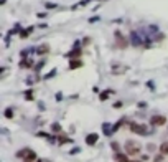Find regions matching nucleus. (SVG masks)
<instances>
[{
  "mask_svg": "<svg viewBox=\"0 0 168 162\" xmlns=\"http://www.w3.org/2000/svg\"><path fill=\"white\" fill-rule=\"evenodd\" d=\"M31 31H33V27H28V28H25V30L20 31V37H22V38H26L28 35L31 33Z\"/></svg>",
  "mask_w": 168,
  "mask_h": 162,
  "instance_id": "12",
  "label": "nucleus"
},
{
  "mask_svg": "<svg viewBox=\"0 0 168 162\" xmlns=\"http://www.w3.org/2000/svg\"><path fill=\"white\" fill-rule=\"evenodd\" d=\"M114 37H115V45H117V47L120 48V50H125V48L129 47V41L125 40V38H124V35H122L119 30L114 33Z\"/></svg>",
  "mask_w": 168,
  "mask_h": 162,
  "instance_id": "3",
  "label": "nucleus"
},
{
  "mask_svg": "<svg viewBox=\"0 0 168 162\" xmlns=\"http://www.w3.org/2000/svg\"><path fill=\"white\" fill-rule=\"evenodd\" d=\"M110 147L115 151V154H117V152H120V146H119V142H112V144H110Z\"/></svg>",
  "mask_w": 168,
  "mask_h": 162,
  "instance_id": "17",
  "label": "nucleus"
},
{
  "mask_svg": "<svg viewBox=\"0 0 168 162\" xmlns=\"http://www.w3.org/2000/svg\"><path fill=\"white\" fill-rule=\"evenodd\" d=\"M130 40H132V45H134V47L142 45V38H140L138 31H132V33H130Z\"/></svg>",
  "mask_w": 168,
  "mask_h": 162,
  "instance_id": "6",
  "label": "nucleus"
},
{
  "mask_svg": "<svg viewBox=\"0 0 168 162\" xmlns=\"http://www.w3.org/2000/svg\"><path fill=\"white\" fill-rule=\"evenodd\" d=\"M147 149H148L150 152H153V151H155V144H148V146H147Z\"/></svg>",
  "mask_w": 168,
  "mask_h": 162,
  "instance_id": "25",
  "label": "nucleus"
},
{
  "mask_svg": "<svg viewBox=\"0 0 168 162\" xmlns=\"http://www.w3.org/2000/svg\"><path fill=\"white\" fill-rule=\"evenodd\" d=\"M97 139H99V136H97V134H89L86 137V144H87V146H94V144L97 142Z\"/></svg>",
  "mask_w": 168,
  "mask_h": 162,
  "instance_id": "7",
  "label": "nucleus"
},
{
  "mask_svg": "<svg viewBox=\"0 0 168 162\" xmlns=\"http://www.w3.org/2000/svg\"><path fill=\"white\" fill-rule=\"evenodd\" d=\"M45 7H46L48 10H51V8H56V3H50V2H48L46 5H45Z\"/></svg>",
  "mask_w": 168,
  "mask_h": 162,
  "instance_id": "24",
  "label": "nucleus"
},
{
  "mask_svg": "<svg viewBox=\"0 0 168 162\" xmlns=\"http://www.w3.org/2000/svg\"><path fill=\"white\" fill-rule=\"evenodd\" d=\"M102 131H104V134H106V136H110L112 134V129H110V124H109V122L102 124Z\"/></svg>",
  "mask_w": 168,
  "mask_h": 162,
  "instance_id": "13",
  "label": "nucleus"
},
{
  "mask_svg": "<svg viewBox=\"0 0 168 162\" xmlns=\"http://www.w3.org/2000/svg\"><path fill=\"white\" fill-rule=\"evenodd\" d=\"M114 159H115V162H130V160H129V157L125 156V154H120V152L115 154Z\"/></svg>",
  "mask_w": 168,
  "mask_h": 162,
  "instance_id": "9",
  "label": "nucleus"
},
{
  "mask_svg": "<svg viewBox=\"0 0 168 162\" xmlns=\"http://www.w3.org/2000/svg\"><path fill=\"white\" fill-rule=\"evenodd\" d=\"M163 160V154H160V156H155V159H153V162H162Z\"/></svg>",
  "mask_w": 168,
  "mask_h": 162,
  "instance_id": "23",
  "label": "nucleus"
},
{
  "mask_svg": "<svg viewBox=\"0 0 168 162\" xmlns=\"http://www.w3.org/2000/svg\"><path fill=\"white\" fill-rule=\"evenodd\" d=\"M78 152H81V149H78V147H76V149H73V151H71V154H78Z\"/></svg>",
  "mask_w": 168,
  "mask_h": 162,
  "instance_id": "28",
  "label": "nucleus"
},
{
  "mask_svg": "<svg viewBox=\"0 0 168 162\" xmlns=\"http://www.w3.org/2000/svg\"><path fill=\"white\" fill-rule=\"evenodd\" d=\"M48 51H50L48 45H41V48H38V50H36V53H38V55H45V53H48Z\"/></svg>",
  "mask_w": 168,
  "mask_h": 162,
  "instance_id": "14",
  "label": "nucleus"
},
{
  "mask_svg": "<svg viewBox=\"0 0 168 162\" xmlns=\"http://www.w3.org/2000/svg\"><path fill=\"white\" fill-rule=\"evenodd\" d=\"M43 65H45V60H41V61H40V63H38V65H36V66H35V70H36V71H40V70H41V68H43Z\"/></svg>",
  "mask_w": 168,
  "mask_h": 162,
  "instance_id": "22",
  "label": "nucleus"
},
{
  "mask_svg": "<svg viewBox=\"0 0 168 162\" xmlns=\"http://www.w3.org/2000/svg\"><path fill=\"white\" fill-rule=\"evenodd\" d=\"M165 122H166V118L165 116H158V114L153 116V118L150 119V124L152 126H163Z\"/></svg>",
  "mask_w": 168,
  "mask_h": 162,
  "instance_id": "4",
  "label": "nucleus"
},
{
  "mask_svg": "<svg viewBox=\"0 0 168 162\" xmlns=\"http://www.w3.org/2000/svg\"><path fill=\"white\" fill-rule=\"evenodd\" d=\"M20 66H22V68H31V66H33V61H31V60H23V61H20Z\"/></svg>",
  "mask_w": 168,
  "mask_h": 162,
  "instance_id": "11",
  "label": "nucleus"
},
{
  "mask_svg": "<svg viewBox=\"0 0 168 162\" xmlns=\"http://www.w3.org/2000/svg\"><path fill=\"white\" fill-rule=\"evenodd\" d=\"M82 66V61H79V60H71L69 61V70H76V68H81Z\"/></svg>",
  "mask_w": 168,
  "mask_h": 162,
  "instance_id": "10",
  "label": "nucleus"
},
{
  "mask_svg": "<svg viewBox=\"0 0 168 162\" xmlns=\"http://www.w3.org/2000/svg\"><path fill=\"white\" fill-rule=\"evenodd\" d=\"M160 152H162L163 156H166V154H168V141H166V142H163L162 146H160Z\"/></svg>",
  "mask_w": 168,
  "mask_h": 162,
  "instance_id": "15",
  "label": "nucleus"
},
{
  "mask_svg": "<svg viewBox=\"0 0 168 162\" xmlns=\"http://www.w3.org/2000/svg\"><path fill=\"white\" fill-rule=\"evenodd\" d=\"M54 73H56V70H53V71H50V75H46V76H45V79H48V78H51V76H54Z\"/></svg>",
  "mask_w": 168,
  "mask_h": 162,
  "instance_id": "27",
  "label": "nucleus"
},
{
  "mask_svg": "<svg viewBox=\"0 0 168 162\" xmlns=\"http://www.w3.org/2000/svg\"><path fill=\"white\" fill-rule=\"evenodd\" d=\"M38 162H41V160H38Z\"/></svg>",
  "mask_w": 168,
  "mask_h": 162,
  "instance_id": "30",
  "label": "nucleus"
},
{
  "mask_svg": "<svg viewBox=\"0 0 168 162\" xmlns=\"http://www.w3.org/2000/svg\"><path fill=\"white\" fill-rule=\"evenodd\" d=\"M25 98H26L28 101H31V99H33V91H31V89L26 91V93H25Z\"/></svg>",
  "mask_w": 168,
  "mask_h": 162,
  "instance_id": "21",
  "label": "nucleus"
},
{
  "mask_svg": "<svg viewBox=\"0 0 168 162\" xmlns=\"http://www.w3.org/2000/svg\"><path fill=\"white\" fill-rule=\"evenodd\" d=\"M130 131L134 132V134H138V136H147L148 134V129H147L143 124H137V122H132L130 124Z\"/></svg>",
  "mask_w": 168,
  "mask_h": 162,
  "instance_id": "2",
  "label": "nucleus"
},
{
  "mask_svg": "<svg viewBox=\"0 0 168 162\" xmlns=\"http://www.w3.org/2000/svg\"><path fill=\"white\" fill-rule=\"evenodd\" d=\"M107 98H109V93H107V91H102V93H101V96H99V99L101 101H106Z\"/></svg>",
  "mask_w": 168,
  "mask_h": 162,
  "instance_id": "20",
  "label": "nucleus"
},
{
  "mask_svg": "<svg viewBox=\"0 0 168 162\" xmlns=\"http://www.w3.org/2000/svg\"><path fill=\"white\" fill-rule=\"evenodd\" d=\"M5 118H7V119H12V118H13V111H12V108H7V109H5Z\"/></svg>",
  "mask_w": 168,
  "mask_h": 162,
  "instance_id": "16",
  "label": "nucleus"
},
{
  "mask_svg": "<svg viewBox=\"0 0 168 162\" xmlns=\"http://www.w3.org/2000/svg\"><path fill=\"white\" fill-rule=\"evenodd\" d=\"M79 56H81V48H79V43H76L74 50L69 51L68 55H66V58H71V60H79Z\"/></svg>",
  "mask_w": 168,
  "mask_h": 162,
  "instance_id": "5",
  "label": "nucleus"
},
{
  "mask_svg": "<svg viewBox=\"0 0 168 162\" xmlns=\"http://www.w3.org/2000/svg\"><path fill=\"white\" fill-rule=\"evenodd\" d=\"M91 23H96V22H99V17H91V20H89Z\"/></svg>",
  "mask_w": 168,
  "mask_h": 162,
  "instance_id": "26",
  "label": "nucleus"
},
{
  "mask_svg": "<svg viewBox=\"0 0 168 162\" xmlns=\"http://www.w3.org/2000/svg\"><path fill=\"white\" fill-rule=\"evenodd\" d=\"M122 106V103H120V101H119V103H114V108H120Z\"/></svg>",
  "mask_w": 168,
  "mask_h": 162,
  "instance_id": "29",
  "label": "nucleus"
},
{
  "mask_svg": "<svg viewBox=\"0 0 168 162\" xmlns=\"http://www.w3.org/2000/svg\"><path fill=\"white\" fill-rule=\"evenodd\" d=\"M59 142L61 144H64V142H71V139H69V137H66V136H59Z\"/></svg>",
  "mask_w": 168,
  "mask_h": 162,
  "instance_id": "19",
  "label": "nucleus"
},
{
  "mask_svg": "<svg viewBox=\"0 0 168 162\" xmlns=\"http://www.w3.org/2000/svg\"><path fill=\"white\" fill-rule=\"evenodd\" d=\"M51 131H54V132H61V126H59L58 122H54V124L51 126Z\"/></svg>",
  "mask_w": 168,
  "mask_h": 162,
  "instance_id": "18",
  "label": "nucleus"
},
{
  "mask_svg": "<svg viewBox=\"0 0 168 162\" xmlns=\"http://www.w3.org/2000/svg\"><path fill=\"white\" fill-rule=\"evenodd\" d=\"M23 160H25V162H35V160H36V154H35L33 152V151H28V154H26V156H25V159H23Z\"/></svg>",
  "mask_w": 168,
  "mask_h": 162,
  "instance_id": "8",
  "label": "nucleus"
},
{
  "mask_svg": "<svg viewBox=\"0 0 168 162\" xmlns=\"http://www.w3.org/2000/svg\"><path fill=\"white\" fill-rule=\"evenodd\" d=\"M125 152H127L129 156H137L140 152V144L135 142V141H127V142H125Z\"/></svg>",
  "mask_w": 168,
  "mask_h": 162,
  "instance_id": "1",
  "label": "nucleus"
}]
</instances>
